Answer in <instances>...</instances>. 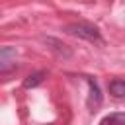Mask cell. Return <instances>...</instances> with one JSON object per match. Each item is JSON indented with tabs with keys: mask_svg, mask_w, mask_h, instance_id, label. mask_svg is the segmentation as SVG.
Wrapping results in <instances>:
<instances>
[{
	"mask_svg": "<svg viewBox=\"0 0 125 125\" xmlns=\"http://www.w3.org/2000/svg\"><path fill=\"white\" fill-rule=\"evenodd\" d=\"M64 31L74 35V37H80L84 41H90V43H96V45H104V39H102V33L96 25L92 23H86V21H72V23H66L64 25Z\"/></svg>",
	"mask_w": 125,
	"mask_h": 125,
	"instance_id": "6da1fadb",
	"label": "cell"
},
{
	"mask_svg": "<svg viewBox=\"0 0 125 125\" xmlns=\"http://www.w3.org/2000/svg\"><path fill=\"white\" fill-rule=\"evenodd\" d=\"M43 43L49 47V51L53 53V55H57L59 59H68V57H72V49L66 45V43H62V41H59V39H55V37H43Z\"/></svg>",
	"mask_w": 125,
	"mask_h": 125,
	"instance_id": "7a4b0ae2",
	"label": "cell"
},
{
	"mask_svg": "<svg viewBox=\"0 0 125 125\" xmlns=\"http://www.w3.org/2000/svg\"><path fill=\"white\" fill-rule=\"evenodd\" d=\"M88 86H90V96H88V109L96 111L102 105V92H100V84L96 78H88Z\"/></svg>",
	"mask_w": 125,
	"mask_h": 125,
	"instance_id": "3957f363",
	"label": "cell"
},
{
	"mask_svg": "<svg viewBox=\"0 0 125 125\" xmlns=\"http://www.w3.org/2000/svg\"><path fill=\"white\" fill-rule=\"evenodd\" d=\"M16 62V49L14 47H2L0 49V70L8 72V68Z\"/></svg>",
	"mask_w": 125,
	"mask_h": 125,
	"instance_id": "277c9868",
	"label": "cell"
},
{
	"mask_svg": "<svg viewBox=\"0 0 125 125\" xmlns=\"http://www.w3.org/2000/svg\"><path fill=\"white\" fill-rule=\"evenodd\" d=\"M45 76H47V70H37V72H31V74L23 80V88H25V90H29V88L39 86V84L45 80Z\"/></svg>",
	"mask_w": 125,
	"mask_h": 125,
	"instance_id": "5b68a950",
	"label": "cell"
},
{
	"mask_svg": "<svg viewBox=\"0 0 125 125\" xmlns=\"http://www.w3.org/2000/svg\"><path fill=\"white\" fill-rule=\"evenodd\" d=\"M100 125H125V113H119V111L109 113V115H105L102 119Z\"/></svg>",
	"mask_w": 125,
	"mask_h": 125,
	"instance_id": "8992f818",
	"label": "cell"
},
{
	"mask_svg": "<svg viewBox=\"0 0 125 125\" xmlns=\"http://www.w3.org/2000/svg\"><path fill=\"white\" fill-rule=\"evenodd\" d=\"M109 92H111V96H115V98H123V96H125V80H119V78L111 80V82H109Z\"/></svg>",
	"mask_w": 125,
	"mask_h": 125,
	"instance_id": "52a82bcc",
	"label": "cell"
}]
</instances>
